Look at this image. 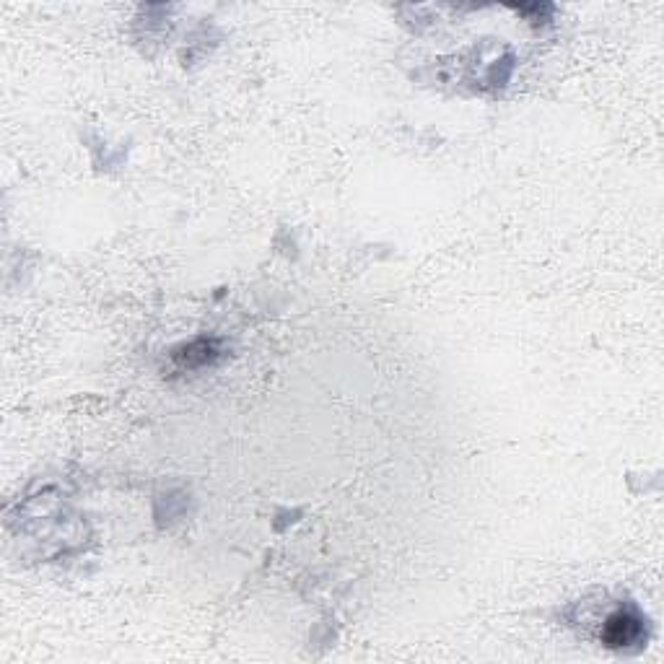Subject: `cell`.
Here are the masks:
<instances>
[{
	"label": "cell",
	"instance_id": "6da1fadb",
	"mask_svg": "<svg viewBox=\"0 0 664 664\" xmlns=\"http://www.w3.org/2000/svg\"><path fill=\"white\" fill-rule=\"evenodd\" d=\"M644 639V620L636 610H618L615 615H610L605 623V631H602V641L607 646H628V644H639Z\"/></svg>",
	"mask_w": 664,
	"mask_h": 664
}]
</instances>
